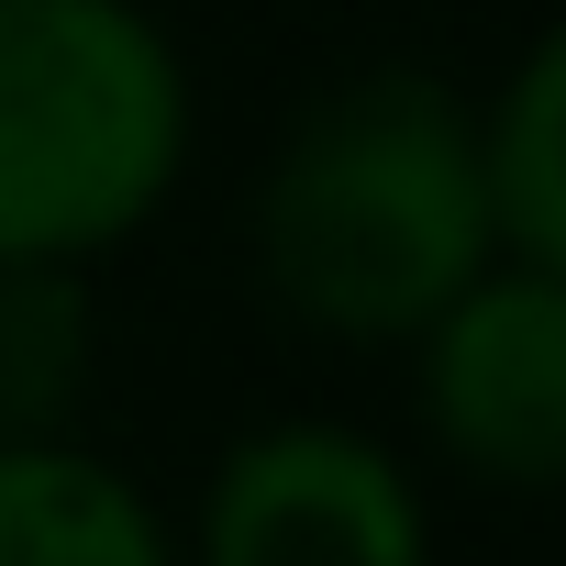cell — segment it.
<instances>
[{
    "label": "cell",
    "instance_id": "cell-1",
    "mask_svg": "<svg viewBox=\"0 0 566 566\" xmlns=\"http://www.w3.org/2000/svg\"><path fill=\"white\" fill-rule=\"evenodd\" d=\"M489 255V156L444 78L367 67L277 134L255 189V266L290 323L334 345H411Z\"/></svg>",
    "mask_w": 566,
    "mask_h": 566
},
{
    "label": "cell",
    "instance_id": "cell-2",
    "mask_svg": "<svg viewBox=\"0 0 566 566\" xmlns=\"http://www.w3.org/2000/svg\"><path fill=\"white\" fill-rule=\"evenodd\" d=\"M189 167V78L134 0H0V255L90 266Z\"/></svg>",
    "mask_w": 566,
    "mask_h": 566
},
{
    "label": "cell",
    "instance_id": "cell-3",
    "mask_svg": "<svg viewBox=\"0 0 566 566\" xmlns=\"http://www.w3.org/2000/svg\"><path fill=\"white\" fill-rule=\"evenodd\" d=\"M178 566H433V511L356 422H255L200 478Z\"/></svg>",
    "mask_w": 566,
    "mask_h": 566
},
{
    "label": "cell",
    "instance_id": "cell-4",
    "mask_svg": "<svg viewBox=\"0 0 566 566\" xmlns=\"http://www.w3.org/2000/svg\"><path fill=\"white\" fill-rule=\"evenodd\" d=\"M422 433L489 489H566V277L489 255L411 334Z\"/></svg>",
    "mask_w": 566,
    "mask_h": 566
},
{
    "label": "cell",
    "instance_id": "cell-5",
    "mask_svg": "<svg viewBox=\"0 0 566 566\" xmlns=\"http://www.w3.org/2000/svg\"><path fill=\"white\" fill-rule=\"evenodd\" d=\"M0 566H178L167 511L78 433L0 444Z\"/></svg>",
    "mask_w": 566,
    "mask_h": 566
},
{
    "label": "cell",
    "instance_id": "cell-6",
    "mask_svg": "<svg viewBox=\"0 0 566 566\" xmlns=\"http://www.w3.org/2000/svg\"><path fill=\"white\" fill-rule=\"evenodd\" d=\"M90 378H101L90 277L56 255H0V444L78 433Z\"/></svg>",
    "mask_w": 566,
    "mask_h": 566
},
{
    "label": "cell",
    "instance_id": "cell-7",
    "mask_svg": "<svg viewBox=\"0 0 566 566\" xmlns=\"http://www.w3.org/2000/svg\"><path fill=\"white\" fill-rule=\"evenodd\" d=\"M478 156H489L500 255L566 277V23L533 34V56L511 67V90L478 112Z\"/></svg>",
    "mask_w": 566,
    "mask_h": 566
}]
</instances>
